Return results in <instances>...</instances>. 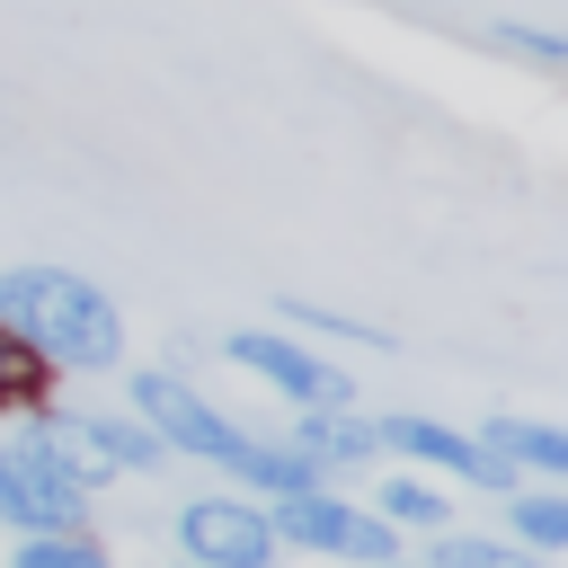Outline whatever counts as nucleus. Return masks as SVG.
Here are the masks:
<instances>
[{
	"mask_svg": "<svg viewBox=\"0 0 568 568\" xmlns=\"http://www.w3.org/2000/svg\"><path fill=\"white\" fill-rule=\"evenodd\" d=\"M0 328L27 337L44 364H80V373H106L124 355L115 302L71 266H9L0 275Z\"/></svg>",
	"mask_w": 568,
	"mask_h": 568,
	"instance_id": "f257e3e1",
	"label": "nucleus"
},
{
	"mask_svg": "<svg viewBox=\"0 0 568 568\" xmlns=\"http://www.w3.org/2000/svg\"><path fill=\"white\" fill-rule=\"evenodd\" d=\"M80 506H89V479L71 470L53 426H27L18 444H0V515L18 532H71Z\"/></svg>",
	"mask_w": 568,
	"mask_h": 568,
	"instance_id": "f03ea898",
	"label": "nucleus"
},
{
	"mask_svg": "<svg viewBox=\"0 0 568 568\" xmlns=\"http://www.w3.org/2000/svg\"><path fill=\"white\" fill-rule=\"evenodd\" d=\"M266 532H275V541H293V550L364 559V568L399 559V541H390V524H382V515H364V506H346V497H320V488H302V497H275Z\"/></svg>",
	"mask_w": 568,
	"mask_h": 568,
	"instance_id": "7ed1b4c3",
	"label": "nucleus"
},
{
	"mask_svg": "<svg viewBox=\"0 0 568 568\" xmlns=\"http://www.w3.org/2000/svg\"><path fill=\"white\" fill-rule=\"evenodd\" d=\"M178 541H186V559H195V568H266V559H275L266 515H257V506H240V497H186Z\"/></svg>",
	"mask_w": 568,
	"mask_h": 568,
	"instance_id": "20e7f679",
	"label": "nucleus"
},
{
	"mask_svg": "<svg viewBox=\"0 0 568 568\" xmlns=\"http://www.w3.org/2000/svg\"><path fill=\"white\" fill-rule=\"evenodd\" d=\"M240 373H257L266 390H284V399H302V408H337L346 399V373L337 364H320L311 346H293V337H275V328H240L231 346H222Z\"/></svg>",
	"mask_w": 568,
	"mask_h": 568,
	"instance_id": "39448f33",
	"label": "nucleus"
},
{
	"mask_svg": "<svg viewBox=\"0 0 568 568\" xmlns=\"http://www.w3.org/2000/svg\"><path fill=\"white\" fill-rule=\"evenodd\" d=\"M53 426V444L71 453V470L80 479H98V470H160V435L151 426H124V417H44Z\"/></svg>",
	"mask_w": 568,
	"mask_h": 568,
	"instance_id": "423d86ee",
	"label": "nucleus"
},
{
	"mask_svg": "<svg viewBox=\"0 0 568 568\" xmlns=\"http://www.w3.org/2000/svg\"><path fill=\"white\" fill-rule=\"evenodd\" d=\"M382 444H399L408 462H435V470H462V479H488V488H515V462H497V453H479V444H462L453 426H426V417H390V426H373Z\"/></svg>",
	"mask_w": 568,
	"mask_h": 568,
	"instance_id": "0eeeda50",
	"label": "nucleus"
},
{
	"mask_svg": "<svg viewBox=\"0 0 568 568\" xmlns=\"http://www.w3.org/2000/svg\"><path fill=\"white\" fill-rule=\"evenodd\" d=\"M284 444H293V453H302L320 479H328V470H364V462L382 453V435H373V426L328 417V408H320V417H302V426H284Z\"/></svg>",
	"mask_w": 568,
	"mask_h": 568,
	"instance_id": "6e6552de",
	"label": "nucleus"
},
{
	"mask_svg": "<svg viewBox=\"0 0 568 568\" xmlns=\"http://www.w3.org/2000/svg\"><path fill=\"white\" fill-rule=\"evenodd\" d=\"M479 453H497V462H532V470H550V479L568 470V435H559V426H541V417H497Z\"/></svg>",
	"mask_w": 568,
	"mask_h": 568,
	"instance_id": "1a4fd4ad",
	"label": "nucleus"
},
{
	"mask_svg": "<svg viewBox=\"0 0 568 568\" xmlns=\"http://www.w3.org/2000/svg\"><path fill=\"white\" fill-rule=\"evenodd\" d=\"M515 532H524V541H541V550H559V541H568V497H550V488L515 497Z\"/></svg>",
	"mask_w": 568,
	"mask_h": 568,
	"instance_id": "9d476101",
	"label": "nucleus"
},
{
	"mask_svg": "<svg viewBox=\"0 0 568 568\" xmlns=\"http://www.w3.org/2000/svg\"><path fill=\"white\" fill-rule=\"evenodd\" d=\"M382 524H426V532H435V524H444V497H435L426 479H390V488H382Z\"/></svg>",
	"mask_w": 568,
	"mask_h": 568,
	"instance_id": "9b49d317",
	"label": "nucleus"
},
{
	"mask_svg": "<svg viewBox=\"0 0 568 568\" xmlns=\"http://www.w3.org/2000/svg\"><path fill=\"white\" fill-rule=\"evenodd\" d=\"M36 382H44V355H36L27 337H9V328H0V399H27Z\"/></svg>",
	"mask_w": 568,
	"mask_h": 568,
	"instance_id": "f8f14e48",
	"label": "nucleus"
},
{
	"mask_svg": "<svg viewBox=\"0 0 568 568\" xmlns=\"http://www.w3.org/2000/svg\"><path fill=\"white\" fill-rule=\"evenodd\" d=\"M18 568H106V559H98V550H89V541H71V532H36V541H27V559H18Z\"/></svg>",
	"mask_w": 568,
	"mask_h": 568,
	"instance_id": "ddd939ff",
	"label": "nucleus"
},
{
	"mask_svg": "<svg viewBox=\"0 0 568 568\" xmlns=\"http://www.w3.org/2000/svg\"><path fill=\"white\" fill-rule=\"evenodd\" d=\"M426 568H532L524 550H497V541H435Z\"/></svg>",
	"mask_w": 568,
	"mask_h": 568,
	"instance_id": "4468645a",
	"label": "nucleus"
},
{
	"mask_svg": "<svg viewBox=\"0 0 568 568\" xmlns=\"http://www.w3.org/2000/svg\"><path fill=\"white\" fill-rule=\"evenodd\" d=\"M497 44H515L532 62H559V36H541V27H497Z\"/></svg>",
	"mask_w": 568,
	"mask_h": 568,
	"instance_id": "2eb2a0df",
	"label": "nucleus"
},
{
	"mask_svg": "<svg viewBox=\"0 0 568 568\" xmlns=\"http://www.w3.org/2000/svg\"><path fill=\"white\" fill-rule=\"evenodd\" d=\"M382 568H399V559H382Z\"/></svg>",
	"mask_w": 568,
	"mask_h": 568,
	"instance_id": "dca6fc26",
	"label": "nucleus"
},
{
	"mask_svg": "<svg viewBox=\"0 0 568 568\" xmlns=\"http://www.w3.org/2000/svg\"><path fill=\"white\" fill-rule=\"evenodd\" d=\"M186 568H195V559H186Z\"/></svg>",
	"mask_w": 568,
	"mask_h": 568,
	"instance_id": "f3484780",
	"label": "nucleus"
}]
</instances>
